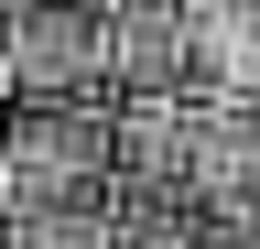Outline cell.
Masks as SVG:
<instances>
[{
    "mask_svg": "<svg viewBox=\"0 0 260 249\" xmlns=\"http://www.w3.org/2000/svg\"><path fill=\"white\" fill-rule=\"evenodd\" d=\"M0 217H119V109H0Z\"/></svg>",
    "mask_w": 260,
    "mask_h": 249,
    "instance_id": "6da1fadb",
    "label": "cell"
},
{
    "mask_svg": "<svg viewBox=\"0 0 260 249\" xmlns=\"http://www.w3.org/2000/svg\"><path fill=\"white\" fill-rule=\"evenodd\" d=\"M0 109H109V0H0Z\"/></svg>",
    "mask_w": 260,
    "mask_h": 249,
    "instance_id": "7a4b0ae2",
    "label": "cell"
},
{
    "mask_svg": "<svg viewBox=\"0 0 260 249\" xmlns=\"http://www.w3.org/2000/svg\"><path fill=\"white\" fill-rule=\"evenodd\" d=\"M184 98L260 109V0H184Z\"/></svg>",
    "mask_w": 260,
    "mask_h": 249,
    "instance_id": "3957f363",
    "label": "cell"
},
{
    "mask_svg": "<svg viewBox=\"0 0 260 249\" xmlns=\"http://www.w3.org/2000/svg\"><path fill=\"white\" fill-rule=\"evenodd\" d=\"M184 217H260V109H195V130H184Z\"/></svg>",
    "mask_w": 260,
    "mask_h": 249,
    "instance_id": "277c9868",
    "label": "cell"
},
{
    "mask_svg": "<svg viewBox=\"0 0 260 249\" xmlns=\"http://www.w3.org/2000/svg\"><path fill=\"white\" fill-rule=\"evenodd\" d=\"M184 98V0H109V109Z\"/></svg>",
    "mask_w": 260,
    "mask_h": 249,
    "instance_id": "5b68a950",
    "label": "cell"
},
{
    "mask_svg": "<svg viewBox=\"0 0 260 249\" xmlns=\"http://www.w3.org/2000/svg\"><path fill=\"white\" fill-rule=\"evenodd\" d=\"M184 98H141L119 109V206H184Z\"/></svg>",
    "mask_w": 260,
    "mask_h": 249,
    "instance_id": "8992f818",
    "label": "cell"
},
{
    "mask_svg": "<svg viewBox=\"0 0 260 249\" xmlns=\"http://www.w3.org/2000/svg\"><path fill=\"white\" fill-rule=\"evenodd\" d=\"M0 249H119V217H0Z\"/></svg>",
    "mask_w": 260,
    "mask_h": 249,
    "instance_id": "52a82bcc",
    "label": "cell"
},
{
    "mask_svg": "<svg viewBox=\"0 0 260 249\" xmlns=\"http://www.w3.org/2000/svg\"><path fill=\"white\" fill-rule=\"evenodd\" d=\"M195 217L184 206H119V249H184Z\"/></svg>",
    "mask_w": 260,
    "mask_h": 249,
    "instance_id": "ba28073f",
    "label": "cell"
},
{
    "mask_svg": "<svg viewBox=\"0 0 260 249\" xmlns=\"http://www.w3.org/2000/svg\"><path fill=\"white\" fill-rule=\"evenodd\" d=\"M184 249H260V217H195Z\"/></svg>",
    "mask_w": 260,
    "mask_h": 249,
    "instance_id": "9c48e42d",
    "label": "cell"
}]
</instances>
